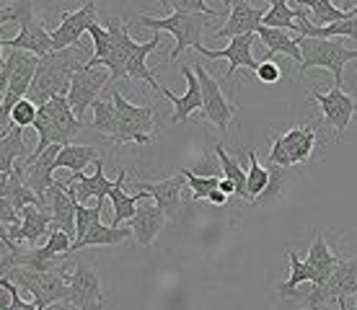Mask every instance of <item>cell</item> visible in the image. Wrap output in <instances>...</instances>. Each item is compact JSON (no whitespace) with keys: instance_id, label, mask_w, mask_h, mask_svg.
<instances>
[{"instance_id":"31","label":"cell","mask_w":357,"mask_h":310,"mask_svg":"<svg viewBox=\"0 0 357 310\" xmlns=\"http://www.w3.org/2000/svg\"><path fill=\"white\" fill-rule=\"evenodd\" d=\"M98 160H101V155H98L93 145H65L60 155H57V160H54V166L57 169H68L73 173H83L86 166H93Z\"/></svg>"},{"instance_id":"41","label":"cell","mask_w":357,"mask_h":310,"mask_svg":"<svg viewBox=\"0 0 357 310\" xmlns=\"http://www.w3.org/2000/svg\"><path fill=\"white\" fill-rule=\"evenodd\" d=\"M36 116H39V107L31 104L29 98H24V101L10 111V127H21V130H24V127H34Z\"/></svg>"},{"instance_id":"9","label":"cell","mask_w":357,"mask_h":310,"mask_svg":"<svg viewBox=\"0 0 357 310\" xmlns=\"http://www.w3.org/2000/svg\"><path fill=\"white\" fill-rule=\"evenodd\" d=\"M192 70H195L197 80H199V86H202V116H205L210 124H215L220 132H228V124H233V116L238 111V104H231V101L225 98L220 83L205 70L202 62H195Z\"/></svg>"},{"instance_id":"45","label":"cell","mask_w":357,"mask_h":310,"mask_svg":"<svg viewBox=\"0 0 357 310\" xmlns=\"http://www.w3.org/2000/svg\"><path fill=\"white\" fill-rule=\"evenodd\" d=\"M8 80H10V65L6 62V65L0 68V107H3V101H6V93H8Z\"/></svg>"},{"instance_id":"49","label":"cell","mask_w":357,"mask_h":310,"mask_svg":"<svg viewBox=\"0 0 357 310\" xmlns=\"http://www.w3.org/2000/svg\"><path fill=\"white\" fill-rule=\"evenodd\" d=\"M0 243H6V246H10V248H18V243H13L8 235V225H3V222H0Z\"/></svg>"},{"instance_id":"50","label":"cell","mask_w":357,"mask_h":310,"mask_svg":"<svg viewBox=\"0 0 357 310\" xmlns=\"http://www.w3.org/2000/svg\"><path fill=\"white\" fill-rule=\"evenodd\" d=\"M10 176H13V173H0V199H6V194H8Z\"/></svg>"},{"instance_id":"47","label":"cell","mask_w":357,"mask_h":310,"mask_svg":"<svg viewBox=\"0 0 357 310\" xmlns=\"http://www.w3.org/2000/svg\"><path fill=\"white\" fill-rule=\"evenodd\" d=\"M13 24V8L10 6H0V26Z\"/></svg>"},{"instance_id":"29","label":"cell","mask_w":357,"mask_h":310,"mask_svg":"<svg viewBox=\"0 0 357 310\" xmlns=\"http://www.w3.org/2000/svg\"><path fill=\"white\" fill-rule=\"evenodd\" d=\"M26 142H24V130L21 127H10L8 134L0 137V173H13L16 171V160H26Z\"/></svg>"},{"instance_id":"15","label":"cell","mask_w":357,"mask_h":310,"mask_svg":"<svg viewBox=\"0 0 357 310\" xmlns=\"http://www.w3.org/2000/svg\"><path fill=\"white\" fill-rule=\"evenodd\" d=\"M254 42H259L257 34H246V36H236V39H231V45L223 47V49H210V47H205V45H197L195 49L202 54V57H210V60H228L231 62V65H228V72H225V78L231 80L238 68H246V70L257 72L259 62L254 60V54H251Z\"/></svg>"},{"instance_id":"23","label":"cell","mask_w":357,"mask_h":310,"mask_svg":"<svg viewBox=\"0 0 357 310\" xmlns=\"http://www.w3.org/2000/svg\"><path fill=\"white\" fill-rule=\"evenodd\" d=\"M50 231H52V215L39 207H26L21 210V222L8 228V235L13 243H29L31 248H36L39 238L50 235Z\"/></svg>"},{"instance_id":"26","label":"cell","mask_w":357,"mask_h":310,"mask_svg":"<svg viewBox=\"0 0 357 310\" xmlns=\"http://www.w3.org/2000/svg\"><path fill=\"white\" fill-rule=\"evenodd\" d=\"M125 181H127V171L119 169V176H116V184L112 189V194H109V202L114 207V220H112V228H119V225H125L135 217L137 212V207L143 202L145 192H137V194H127L125 192Z\"/></svg>"},{"instance_id":"14","label":"cell","mask_w":357,"mask_h":310,"mask_svg":"<svg viewBox=\"0 0 357 310\" xmlns=\"http://www.w3.org/2000/svg\"><path fill=\"white\" fill-rule=\"evenodd\" d=\"M112 83L109 80V70L107 68H83V70L75 72V78L70 83V91H68V104H70L73 114L78 116L83 122V114L86 109H91L98 101V93L101 88Z\"/></svg>"},{"instance_id":"34","label":"cell","mask_w":357,"mask_h":310,"mask_svg":"<svg viewBox=\"0 0 357 310\" xmlns=\"http://www.w3.org/2000/svg\"><path fill=\"white\" fill-rule=\"evenodd\" d=\"M91 109H93V122H91L89 127L104 134L109 142H114L116 140V109H114V101H112V98H98Z\"/></svg>"},{"instance_id":"40","label":"cell","mask_w":357,"mask_h":310,"mask_svg":"<svg viewBox=\"0 0 357 310\" xmlns=\"http://www.w3.org/2000/svg\"><path fill=\"white\" fill-rule=\"evenodd\" d=\"M181 173H184L189 189H192V202L207 199V196L213 194L215 189L220 186V178H218V176H197L195 171H189V169H184Z\"/></svg>"},{"instance_id":"52","label":"cell","mask_w":357,"mask_h":310,"mask_svg":"<svg viewBox=\"0 0 357 310\" xmlns=\"http://www.w3.org/2000/svg\"><path fill=\"white\" fill-rule=\"evenodd\" d=\"M3 47H6V45H3V39H0V68L6 65V60H3Z\"/></svg>"},{"instance_id":"38","label":"cell","mask_w":357,"mask_h":310,"mask_svg":"<svg viewBox=\"0 0 357 310\" xmlns=\"http://www.w3.org/2000/svg\"><path fill=\"white\" fill-rule=\"evenodd\" d=\"M101 212H104V202H96V207L78 204V210H75V243L86 238L91 228L101 222Z\"/></svg>"},{"instance_id":"54","label":"cell","mask_w":357,"mask_h":310,"mask_svg":"<svg viewBox=\"0 0 357 310\" xmlns=\"http://www.w3.org/2000/svg\"><path fill=\"white\" fill-rule=\"evenodd\" d=\"M355 297H357V295H355Z\"/></svg>"},{"instance_id":"51","label":"cell","mask_w":357,"mask_h":310,"mask_svg":"<svg viewBox=\"0 0 357 310\" xmlns=\"http://www.w3.org/2000/svg\"><path fill=\"white\" fill-rule=\"evenodd\" d=\"M218 189H220L225 196H236V186H233L228 178H220V186H218Z\"/></svg>"},{"instance_id":"32","label":"cell","mask_w":357,"mask_h":310,"mask_svg":"<svg viewBox=\"0 0 357 310\" xmlns=\"http://www.w3.org/2000/svg\"><path fill=\"white\" fill-rule=\"evenodd\" d=\"M287 261H290V277H287L285 282L277 284V293L282 295V297H290V295H295L298 284H303V282L316 284V274H313V269L305 264L303 258H298L295 248H287Z\"/></svg>"},{"instance_id":"19","label":"cell","mask_w":357,"mask_h":310,"mask_svg":"<svg viewBox=\"0 0 357 310\" xmlns=\"http://www.w3.org/2000/svg\"><path fill=\"white\" fill-rule=\"evenodd\" d=\"M107 31H109V39H112V49H109V57L104 60V68L109 70V80L114 83V80L125 78L127 54L132 49L135 39L130 36V29L125 26L122 18H109Z\"/></svg>"},{"instance_id":"6","label":"cell","mask_w":357,"mask_h":310,"mask_svg":"<svg viewBox=\"0 0 357 310\" xmlns=\"http://www.w3.org/2000/svg\"><path fill=\"white\" fill-rule=\"evenodd\" d=\"M316 132H319V122L305 124V127H293L282 134H267L269 137V160L272 166L280 169H290V166H301L311 158L313 148H316Z\"/></svg>"},{"instance_id":"48","label":"cell","mask_w":357,"mask_h":310,"mask_svg":"<svg viewBox=\"0 0 357 310\" xmlns=\"http://www.w3.org/2000/svg\"><path fill=\"white\" fill-rule=\"evenodd\" d=\"M207 199H210V202H213L215 207H223V204L228 202V196H225L223 192H220V189H215V192L210 196H207Z\"/></svg>"},{"instance_id":"1","label":"cell","mask_w":357,"mask_h":310,"mask_svg":"<svg viewBox=\"0 0 357 310\" xmlns=\"http://www.w3.org/2000/svg\"><path fill=\"white\" fill-rule=\"evenodd\" d=\"M86 65H89V60L83 57L78 47L39 57V68H36L34 83H31L26 98L31 104H36V107H45L52 98L68 96L75 72L83 70Z\"/></svg>"},{"instance_id":"43","label":"cell","mask_w":357,"mask_h":310,"mask_svg":"<svg viewBox=\"0 0 357 310\" xmlns=\"http://www.w3.org/2000/svg\"><path fill=\"white\" fill-rule=\"evenodd\" d=\"M257 78H259L261 83H267V86H275V83H280V78H282V70H280L277 62L264 60V62H259V68H257Z\"/></svg>"},{"instance_id":"53","label":"cell","mask_w":357,"mask_h":310,"mask_svg":"<svg viewBox=\"0 0 357 310\" xmlns=\"http://www.w3.org/2000/svg\"><path fill=\"white\" fill-rule=\"evenodd\" d=\"M337 305H340V310H347V300H340Z\"/></svg>"},{"instance_id":"28","label":"cell","mask_w":357,"mask_h":310,"mask_svg":"<svg viewBox=\"0 0 357 310\" xmlns=\"http://www.w3.org/2000/svg\"><path fill=\"white\" fill-rule=\"evenodd\" d=\"M257 39L267 47V60H272V54H287V57H293V60L298 62V68H301L303 54H301V47H298V36H290V31H282V29L259 26Z\"/></svg>"},{"instance_id":"33","label":"cell","mask_w":357,"mask_h":310,"mask_svg":"<svg viewBox=\"0 0 357 310\" xmlns=\"http://www.w3.org/2000/svg\"><path fill=\"white\" fill-rule=\"evenodd\" d=\"M215 155H218V160H220L223 178H228V181L236 186V196H241V199L249 202V189H246V171H243V166L225 153L223 142H215Z\"/></svg>"},{"instance_id":"10","label":"cell","mask_w":357,"mask_h":310,"mask_svg":"<svg viewBox=\"0 0 357 310\" xmlns=\"http://www.w3.org/2000/svg\"><path fill=\"white\" fill-rule=\"evenodd\" d=\"M93 24H98L96 3H93V0H89V3L81 6L78 10H63V13H60V24H57V29L50 31L54 52L75 49V47L81 45V36L86 34Z\"/></svg>"},{"instance_id":"7","label":"cell","mask_w":357,"mask_h":310,"mask_svg":"<svg viewBox=\"0 0 357 310\" xmlns=\"http://www.w3.org/2000/svg\"><path fill=\"white\" fill-rule=\"evenodd\" d=\"M140 26L153 29L155 34L169 31L176 39L171 60H178V54L184 52L187 47L195 49L197 45H202V31L207 26V16H199V13H171L166 18H153L148 13H140Z\"/></svg>"},{"instance_id":"8","label":"cell","mask_w":357,"mask_h":310,"mask_svg":"<svg viewBox=\"0 0 357 310\" xmlns=\"http://www.w3.org/2000/svg\"><path fill=\"white\" fill-rule=\"evenodd\" d=\"M352 295H357V256L340 258V264L331 272L326 284L311 290V295L305 297V305L308 310H324L329 308L331 302L347 300Z\"/></svg>"},{"instance_id":"18","label":"cell","mask_w":357,"mask_h":310,"mask_svg":"<svg viewBox=\"0 0 357 310\" xmlns=\"http://www.w3.org/2000/svg\"><path fill=\"white\" fill-rule=\"evenodd\" d=\"M3 45L10 47L13 52H29V54H36V57H45V54L54 52L52 36H50V31H47V26L42 21H36L34 13H29V16L21 21L18 36L3 39Z\"/></svg>"},{"instance_id":"30","label":"cell","mask_w":357,"mask_h":310,"mask_svg":"<svg viewBox=\"0 0 357 310\" xmlns=\"http://www.w3.org/2000/svg\"><path fill=\"white\" fill-rule=\"evenodd\" d=\"M132 235V228L127 225V228H112V225H104V222H98L89 231V235L78 243H73V254L75 251H81V248H91V246H122L127 238Z\"/></svg>"},{"instance_id":"24","label":"cell","mask_w":357,"mask_h":310,"mask_svg":"<svg viewBox=\"0 0 357 310\" xmlns=\"http://www.w3.org/2000/svg\"><path fill=\"white\" fill-rule=\"evenodd\" d=\"M166 215L158 210V204L155 202H143L140 207H137V212H135V217L127 225L132 228V235L135 240L140 243V246H153L155 243V238L161 235V231L166 228Z\"/></svg>"},{"instance_id":"35","label":"cell","mask_w":357,"mask_h":310,"mask_svg":"<svg viewBox=\"0 0 357 310\" xmlns=\"http://www.w3.org/2000/svg\"><path fill=\"white\" fill-rule=\"evenodd\" d=\"M249 155V171H246V189H249V202H259V196L269 186V169H264L257 158V150H246Z\"/></svg>"},{"instance_id":"25","label":"cell","mask_w":357,"mask_h":310,"mask_svg":"<svg viewBox=\"0 0 357 310\" xmlns=\"http://www.w3.org/2000/svg\"><path fill=\"white\" fill-rule=\"evenodd\" d=\"M295 6H301L305 10V18L313 29L331 26V24H340V21L357 16V3L349 8H337L329 0H295Z\"/></svg>"},{"instance_id":"22","label":"cell","mask_w":357,"mask_h":310,"mask_svg":"<svg viewBox=\"0 0 357 310\" xmlns=\"http://www.w3.org/2000/svg\"><path fill=\"white\" fill-rule=\"evenodd\" d=\"M181 75H184V80H187L184 96H176V93H171L169 88H161L163 96L174 104V114H171V119H169L171 124L187 122L195 111H202V86H199L195 70H192L189 65H181Z\"/></svg>"},{"instance_id":"27","label":"cell","mask_w":357,"mask_h":310,"mask_svg":"<svg viewBox=\"0 0 357 310\" xmlns=\"http://www.w3.org/2000/svg\"><path fill=\"white\" fill-rule=\"evenodd\" d=\"M305 264L313 269V274H316V284L313 287H321L326 284V279L331 277V272L337 269L340 264V258L334 256V251L329 248L326 238H324V233H316L313 235V243L308 248V258H305Z\"/></svg>"},{"instance_id":"4","label":"cell","mask_w":357,"mask_h":310,"mask_svg":"<svg viewBox=\"0 0 357 310\" xmlns=\"http://www.w3.org/2000/svg\"><path fill=\"white\" fill-rule=\"evenodd\" d=\"M8 279L16 284V287L29 290L39 310L52 308L57 302H65V305H68V297H70V287H68L70 274L65 272V266L57 269V272H29V269L16 266V269L8 272Z\"/></svg>"},{"instance_id":"42","label":"cell","mask_w":357,"mask_h":310,"mask_svg":"<svg viewBox=\"0 0 357 310\" xmlns=\"http://www.w3.org/2000/svg\"><path fill=\"white\" fill-rule=\"evenodd\" d=\"M267 169H269V186H267V192L259 196V202L272 204L277 196H280L282 186H285V169H280V166H272V163H267Z\"/></svg>"},{"instance_id":"11","label":"cell","mask_w":357,"mask_h":310,"mask_svg":"<svg viewBox=\"0 0 357 310\" xmlns=\"http://www.w3.org/2000/svg\"><path fill=\"white\" fill-rule=\"evenodd\" d=\"M308 98H313L319 104V109H321L324 114V124L331 127V132H334L337 140H342L344 130L352 122V116L357 114V98L344 93L342 88H331L326 93H319V91L313 88L308 91Z\"/></svg>"},{"instance_id":"36","label":"cell","mask_w":357,"mask_h":310,"mask_svg":"<svg viewBox=\"0 0 357 310\" xmlns=\"http://www.w3.org/2000/svg\"><path fill=\"white\" fill-rule=\"evenodd\" d=\"M261 26L269 29H282V31H298V16H295V8L285 0H275L269 6L267 16L261 21Z\"/></svg>"},{"instance_id":"5","label":"cell","mask_w":357,"mask_h":310,"mask_svg":"<svg viewBox=\"0 0 357 310\" xmlns=\"http://www.w3.org/2000/svg\"><path fill=\"white\" fill-rule=\"evenodd\" d=\"M112 101L116 109V140L119 145L135 142V145H148L155 140V107L145 104V107H135L130 104L119 91H112Z\"/></svg>"},{"instance_id":"17","label":"cell","mask_w":357,"mask_h":310,"mask_svg":"<svg viewBox=\"0 0 357 310\" xmlns=\"http://www.w3.org/2000/svg\"><path fill=\"white\" fill-rule=\"evenodd\" d=\"M93 173L86 176V173H73L68 181H65V189H68V194L75 199L78 204H86L89 199H96V202H104L109 194H112V189H114L116 178L114 181H109L104 176V160H98L93 163Z\"/></svg>"},{"instance_id":"46","label":"cell","mask_w":357,"mask_h":310,"mask_svg":"<svg viewBox=\"0 0 357 310\" xmlns=\"http://www.w3.org/2000/svg\"><path fill=\"white\" fill-rule=\"evenodd\" d=\"M10 310H39L36 308V302H26L18 297V287L13 284V305H10Z\"/></svg>"},{"instance_id":"21","label":"cell","mask_w":357,"mask_h":310,"mask_svg":"<svg viewBox=\"0 0 357 310\" xmlns=\"http://www.w3.org/2000/svg\"><path fill=\"white\" fill-rule=\"evenodd\" d=\"M47 210L52 215V231H63L65 235H75V210H78V202L68 194L65 189V181L54 178L52 189L47 194Z\"/></svg>"},{"instance_id":"20","label":"cell","mask_w":357,"mask_h":310,"mask_svg":"<svg viewBox=\"0 0 357 310\" xmlns=\"http://www.w3.org/2000/svg\"><path fill=\"white\" fill-rule=\"evenodd\" d=\"M184 173L178 171L176 176H169L163 181H137L135 186H140L137 192H145L148 196H153V202L158 204L166 217H176L178 210H181V192H184Z\"/></svg>"},{"instance_id":"37","label":"cell","mask_w":357,"mask_h":310,"mask_svg":"<svg viewBox=\"0 0 357 310\" xmlns=\"http://www.w3.org/2000/svg\"><path fill=\"white\" fill-rule=\"evenodd\" d=\"M6 199H8V202L16 207V212L26 210V207H39V210H42V202H39V196H36L34 192H31V189L24 184L21 173H13V176H10L8 194H6Z\"/></svg>"},{"instance_id":"16","label":"cell","mask_w":357,"mask_h":310,"mask_svg":"<svg viewBox=\"0 0 357 310\" xmlns=\"http://www.w3.org/2000/svg\"><path fill=\"white\" fill-rule=\"evenodd\" d=\"M60 150H63V145H52V148L42 153V155H39L34 163H29V166H21V169H24L21 178H24V184H26L29 189H31V192L39 196V202H42V210L47 207V194H50V189H52V184H54V171H57L54 160H57Z\"/></svg>"},{"instance_id":"3","label":"cell","mask_w":357,"mask_h":310,"mask_svg":"<svg viewBox=\"0 0 357 310\" xmlns=\"http://www.w3.org/2000/svg\"><path fill=\"white\" fill-rule=\"evenodd\" d=\"M298 47L303 54L301 62V75L308 72L311 68H324V70L334 72V88L344 86V65L357 60V49H347L342 39H311V36L298 34Z\"/></svg>"},{"instance_id":"39","label":"cell","mask_w":357,"mask_h":310,"mask_svg":"<svg viewBox=\"0 0 357 310\" xmlns=\"http://www.w3.org/2000/svg\"><path fill=\"white\" fill-rule=\"evenodd\" d=\"M163 8H171L174 13H199L207 18H228L225 10H215L210 6H205L202 0H163Z\"/></svg>"},{"instance_id":"12","label":"cell","mask_w":357,"mask_h":310,"mask_svg":"<svg viewBox=\"0 0 357 310\" xmlns=\"http://www.w3.org/2000/svg\"><path fill=\"white\" fill-rule=\"evenodd\" d=\"M70 297H68V305L78 310H104L107 300H104V290H101V277H98V269L91 264H78L73 266L70 274Z\"/></svg>"},{"instance_id":"13","label":"cell","mask_w":357,"mask_h":310,"mask_svg":"<svg viewBox=\"0 0 357 310\" xmlns=\"http://www.w3.org/2000/svg\"><path fill=\"white\" fill-rule=\"evenodd\" d=\"M231 13L225 18V24L213 34V39H236V36L257 34L261 21L267 16V3H246V0H228Z\"/></svg>"},{"instance_id":"2","label":"cell","mask_w":357,"mask_h":310,"mask_svg":"<svg viewBox=\"0 0 357 310\" xmlns=\"http://www.w3.org/2000/svg\"><path fill=\"white\" fill-rule=\"evenodd\" d=\"M83 127H86V124L73 114L68 98L65 96L52 98L50 104L39 107V116H36V124H34L39 140H36L34 153H29V158L24 160V163H18V166L34 163V160L45 150H50L52 145H63V148L65 145H73V140L81 134Z\"/></svg>"},{"instance_id":"44","label":"cell","mask_w":357,"mask_h":310,"mask_svg":"<svg viewBox=\"0 0 357 310\" xmlns=\"http://www.w3.org/2000/svg\"><path fill=\"white\" fill-rule=\"evenodd\" d=\"M13 305V282L8 277H0V310H10Z\"/></svg>"}]
</instances>
